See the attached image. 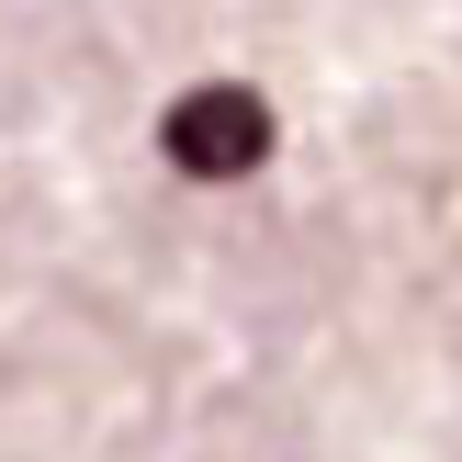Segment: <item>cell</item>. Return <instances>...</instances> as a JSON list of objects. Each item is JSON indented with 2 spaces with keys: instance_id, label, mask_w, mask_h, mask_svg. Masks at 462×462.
Here are the masks:
<instances>
[{
  "instance_id": "6da1fadb",
  "label": "cell",
  "mask_w": 462,
  "mask_h": 462,
  "mask_svg": "<svg viewBox=\"0 0 462 462\" xmlns=\"http://www.w3.org/2000/svg\"><path fill=\"white\" fill-rule=\"evenodd\" d=\"M158 147H170L180 180H248L271 158V102L237 90V79H203V90H180L158 113Z\"/></svg>"
}]
</instances>
